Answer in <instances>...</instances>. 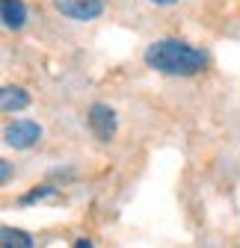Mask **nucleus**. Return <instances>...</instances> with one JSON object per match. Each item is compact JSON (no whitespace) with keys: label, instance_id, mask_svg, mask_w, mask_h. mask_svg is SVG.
I'll return each mask as SVG.
<instances>
[{"label":"nucleus","instance_id":"obj_11","mask_svg":"<svg viewBox=\"0 0 240 248\" xmlns=\"http://www.w3.org/2000/svg\"><path fill=\"white\" fill-rule=\"evenodd\" d=\"M152 3H157V6H172V3H178V0H152Z\"/></svg>","mask_w":240,"mask_h":248},{"label":"nucleus","instance_id":"obj_3","mask_svg":"<svg viewBox=\"0 0 240 248\" xmlns=\"http://www.w3.org/2000/svg\"><path fill=\"white\" fill-rule=\"evenodd\" d=\"M53 9L71 21H95L104 12V0H53Z\"/></svg>","mask_w":240,"mask_h":248},{"label":"nucleus","instance_id":"obj_6","mask_svg":"<svg viewBox=\"0 0 240 248\" xmlns=\"http://www.w3.org/2000/svg\"><path fill=\"white\" fill-rule=\"evenodd\" d=\"M0 107H3V112H21L30 107V95L27 89L21 86H3L0 89Z\"/></svg>","mask_w":240,"mask_h":248},{"label":"nucleus","instance_id":"obj_4","mask_svg":"<svg viewBox=\"0 0 240 248\" xmlns=\"http://www.w3.org/2000/svg\"><path fill=\"white\" fill-rule=\"evenodd\" d=\"M89 127L101 142H110L116 136V112L107 104H92L89 107Z\"/></svg>","mask_w":240,"mask_h":248},{"label":"nucleus","instance_id":"obj_10","mask_svg":"<svg viewBox=\"0 0 240 248\" xmlns=\"http://www.w3.org/2000/svg\"><path fill=\"white\" fill-rule=\"evenodd\" d=\"M74 248H95V245H92V242H89V239L83 236V239H77V242H74Z\"/></svg>","mask_w":240,"mask_h":248},{"label":"nucleus","instance_id":"obj_9","mask_svg":"<svg viewBox=\"0 0 240 248\" xmlns=\"http://www.w3.org/2000/svg\"><path fill=\"white\" fill-rule=\"evenodd\" d=\"M0 174H3V183L12 177V166H9V160H0Z\"/></svg>","mask_w":240,"mask_h":248},{"label":"nucleus","instance_id":"obj_7","mask_svg":"<svg viewBox=\"0 0 240 248\" xmlns=\"http://www.w3.org/2000/svg\"><path fill=\"white\" fill-rule=\"evenodd\" d=\"M0 242H3V248H33V236L18 231V228H3Z\"/></svg>","mask_w":240,"mask_h":248},{"label":"nucleus","instance_id":"obj_2","mask_svg":"<svg viewBox=\"0 0 240 248\" xmlns=\"http://www.w3.org/2000/svg\"><path fill=\"white\" fill-rule=\"evenodd\" d=\"M3 139L9 148H18V151H27L33 148L39 139H42V124L30 121V118H18V121H9L6 130H3Z\"/></svg>","mask_w":240,"mask_h":248},{"label":"nucleus","instance_id":"obj_8","mask_svg":"<svg viewBox=\"0 0 240 248\" xmlns=\"http://www.w3.org/2000/svg\"><path fill=\"white\" fill-rule=\"evenodd\" d=\"M48 195H53V186H39V189L27 192V195L21 198V204H33V201H42V198H48Z\"/></svg>","mask_w":240,"mask_h":248},{"label":"nucleus","instance_id":"obj_1","mask_svg":"<svg viewBox=\"0 0 240 248\" xmlns=\"http://www.w3.org/2000/svg\"><path fill=\"white\" fill-rule=\"evenodd\" d=\"M142 59H145L148 68H154L160 74H169V77H193V74L207 68V53L187 45V42H178V39L152 42L145 47Z\"/></svg>","mask_w":240,"mask_h":248},{"label":"nucleus","instance_id":"obj_5","mask_svg":"<svg viewBox=\"0 0 240 248\" xmlns=\"http://www.w3.org/2000/svg\"><path fill=\"white\" fill-rule=\"evenodd\" d=\"M0 18H3L6 30H24V24H27L24 0H0Z\"/></svg>","mask_w":240,"mask_h":248}]
</instances>
